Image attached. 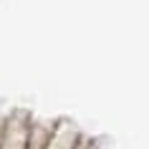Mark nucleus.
I'll return each instance as SVG.
<instances>
[{
    "mask_svg": "<svg viewBox=\"0 0 149 149\" xmlns=\"http://www.w3.org/2000/svg\"><path fill=\"white\" fill-rule=\"evenodd\" d=\"M31 139V124L20 119H8L0 129V149H28Z\"/></svg>",
    "mask_w": 149,
    "mask_h": 149,
    "instance_id": "1",
    "label": "nucleus"
}]
</instances>
